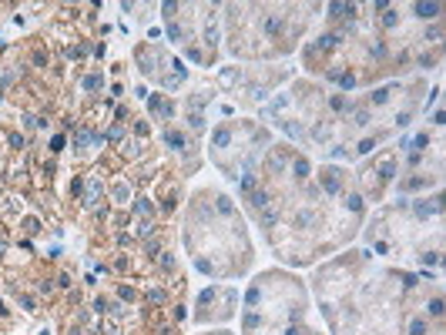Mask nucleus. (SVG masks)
<instances>
[{
    "label": "nucleus",
    "mask_w": 446,
    "mask_h": 335,
    "mask_svg": "<svg viewBox=\"0 0 446 335\" xmlns=\"http://www.w3.org/2000/svg\"><path fill=\"white\" fill-rule=\"evenodd\" d=\"M440 211H443V205H440V195H436V198H433V201H429V198H416V201H413V215H416V218H419V222H426L429 215H433V218H436V215H440Z\"/></svg>",
    "instance_id": "f257e3e1"
},
{
    "label": "nucleus",
    "mask_w": 446,
    "mask_h": 335,
    "mask_svg": "<svg viewBox=\"0 0 446 335\" xmlns=\"http://www.w3.org/2000/svg\"><path fill=\"white\" fill-rule=\"evenodd\" d=\"M148 108L154 117H161V121H171V114H175V104L168 101L165 94H151L148 97Z\"/></svg>",
    "instance_id": "f03ea898"
},
{
    "label": "nucleus",
    "mask_w": 446,
    "mask_h": 335,
    "mask_svg": "<svg viewBox=\"0 0 446 335\" xmlns=\"http://www.w3.org/2000/svg\"><path fill=\"white\" fill-rule=\"evenodd\" d=\"M322 181H326V191L335 195V191L342 188V171H339V168H326V171H322Z\"/></svg>",
    "instance_id": "7ed1b4c3"
},
{
    "label": "nucleus",
    "mask_w": 446,
    "mask_h": 335,
    "mask_svg": "<svg viewBox=\"0 0 446 335\" xmlns=\"http://www.w3.org/2000/svg\"><path fill=\"white\" fill-rule=\"evenodd\" d=\"M413 10H416V17H423V20H436L443 14V3H416Z\"/></svg>",
    "instance_id": "20e7f679"
},
{
    "label": "nucleus",
    "mask_w": 446,
    "mask_h": 335,
    "mask_svg": "<svg viewBox=\"0 0 446 335\" xmlns=\"http://www.w3.org/2000/svg\"><path fill=\"white\" fill-rule=\"evenodd\" d=\"M88 195H84V205H97V201H101V195H104V185H101V181H97V178H91V181H88Z\"/></svg>",
    "instance_id": "39448f33"
},
{
    "label": "nucleus",
    "mask_w": 446,
    "mask_h": 335,
    "mask_svg": "<svg viewBox=\"0 0 446 335\" xmlns=\"http://www.w3.org/2000/svg\"><path fill=\"white\" fill-rule=\"evenodd\" d=\"M392 94H396V87H379V91H372V94H369V104H372V108H379V104H389Z\"/></svg>",
    "instance_id": "423d86ee"
},
{
    "label": "nucleus",
    "mask_w": 446,
    "mask_h": 335,
    "mask_svg": "<svg viewBox=\"0 0 446 335\" xmlns=\"http://www.w3.org/2000/svg\"><path fill=\"white\" fill-rule=\"evenodd\" d=\"M342 208H346V211H353V215H359V211H362V195H346V198H342Z\"/></svg>",
    "instance_id": "0eeeda50"
},
{
    "label": "nucleus",
    "mask_w": 446,
    "mask_h": 335,
    "mask_svg": "<svg viewBox=\"0 0 446 335\" xmlns=\"http://www.w3.org/2000/svg\"><path fill=\"white\" fill-rule=\"evenodd\" d=\"M268 201H272V198H268L265 191H252V208H255V211H265Z\"/></svg>",
    "instance_id": "6e6552de"
},
{
    "label": "nucleus",
    "mask_w": 446,
    "mask_h": 335,
    "mask_svg": "<svg viewBox=\"0 0 446 335\" xmlns=\"http://www.w3.org/2000/svg\"><path fill=\"white\" fill-rule=\"evenodd\" d=\"M426 315H433V318L443 315V298H440V295L433 298V302H426Z\"/></svg>",
    "instance_id": "1a4fd4ad"
},
{
    "label": "nucleus",
    "mask_w": 446,
    "mask_h": 335,
    "mask_svg": "<svg viewBox=\"0 0 446 335\" xmlns=\"http://www.w3.org/2000/svg\"><path fill=\"white\" fill-rule=\"evenodd\" d=\"M81 87H84V91H97V87H101V74H88V77H81Z\"/></svg>",
    "instance_id": "9d476101"
},
{
    "label": "nucleus",
    "mask_w": 446,
    "mask_h": 335,
    "mask_svg": "<svg viewBox=\"0 0 446 335\" xmlns=\"http://www.w3.org/2000/svg\"><path fill=\"white\" fill-rule=\"evenodd\" d=\"M104 138H108V141H121V138H124V128H121V124H114V128H108V134H104Z\"/></svg>",
    "instance_id": "9b49d317"
},
{
    "label": "nucleus",
    "mask_w": 446,
    "mask_h": 335,
    "mask_svg": "<svg viewBox=\"0 0 446 335\" xmlns=\"http://www.w3.org/2000/svg\"><path fill=\"white\" fill-rule=\"evenodd\" d=\"M134 211H138V215H151V205H148V198H138V201H134Z\"/></svg>",
    "instance_id": "f8f14e48"
},
{
    "label": "nucleus",
    "mask_w": 446,
    "mask_h": 335,
    "mask_svg": "<svg viewBox=\"0 0 446 335\" xmlns=\"http://www.w3.org/2000/svg\"><path fill=\"white\" fill-rule=\"evenodd\" d=\"M440 37H443V27H440V24H436L433 30H426V40H433V44H440Z\"/></svg>",
    "instance_id": "ddd939ff"
},
{
    "label": "nucleus",
    "mask_w": 446,
    "mask_h": 335,
    "mask_svg": "<svg viewBox=\"0 0 446 335\" xmlns=\"http://www.w3.org/2000/svg\"><path fill=\"white\" fill-rule=\"evenodd\" d=\"M148 298L154 302V305H158V302H165V292H161V288H151V292H148Z\"/></svg>",
    "instance_id": "4468645a"
},
{
    "label": "nucleus",
    "mask_w": 446,
    "mask_h": 335,
    "mask_svg": "<svg viewBox=\"0 0 446 335\" xmlns=\"http://www.w3.org/2000/svg\"><path fill=\"white\" fill-rule=\"evenodd\" d=\"M60 148H64V138H60V134H54V138H51V151H54V154H57V151H60Z\"/></svg>",
    "instance_id": "2eb2a0df"
}]
</instances>
